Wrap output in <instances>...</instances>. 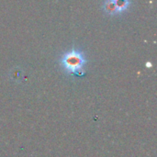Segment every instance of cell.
I'll return each mask as SVG.
<instances>
[{"label":"cell","instance_id":"6da1fadb","mask_svg":"<svg viewBox=\"0 0 157 157\" xmlns=\"http://www.w3.org/2000/svg\"><path fill=\"white\" fill-rule=\"evenodd\" d=\"M86 63L87 60L85 54L75 48L64 52L60 59V64L63 70L73 76H83Z\"/></svg>","mask_w":157,"mask_h":157},{"label":"cell","instance_id":"7a4b0ae2","mask_svg":"<svg viewBox=\"0 0 157 157\" xmlns=\"http://www.w3.org/2000/svg\"><path fill=\"white\" fill-rule=\"evenodd\" d=\"M131 4V0H106L103 5V10L108 15L115 16L125 12Z\"/></svg>","mask_w":157,"mask_h":157}]
</instances>
